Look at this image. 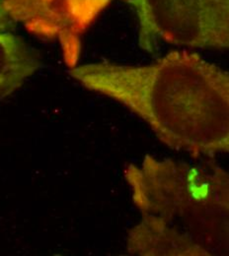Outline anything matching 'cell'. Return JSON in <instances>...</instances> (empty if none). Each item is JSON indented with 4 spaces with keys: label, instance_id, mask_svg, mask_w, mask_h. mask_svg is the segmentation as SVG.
<instances>
[{
    "label": "cell",
    "instance_id": "obj_1",
    "mask_svg": "<svg viewBox=\"0 0 229 256\" xmlns=\"http://www.w3.org/2000/svg\"><path fill=\"white\" fill-rule=\"evenodd\" d=\"M84 87L130 108L167 146L195 156L229 150V76L198 54L175 50L153 64L75 66Z\"/></svg>",
    "mask_w": 229,
    "mask_h": 256
},
{
    "label": "cell",
    "instance_id": "obj_2",
    "mask_svg": "<svg viewBox=\"0 0 229 256\" xmlns=\"http://www.w3.org/2000/svg\"><path fill=\"white\" fill-rule=\"evenodd\" d=\"M141 215L159 218L209 256H227L229 176L216 164L145 156L125 172Z\"/></svg>",
    "mask_w": 229,
    "mask_h": 256
},
{
    "label": "cell",
    "instance_id": "obj_3",
    "mask_svg": "<svg viewBox=\"0 0 229 256\" xmlns=\"http://www.w3.org/2000/svg\"><path fill=\"white\" fill-rule=\"evenodd\" d=\"M137 19L138 44L155 52L160 42L227 48L229 0H126Z\"/></svg>",
    "mask_w": 229,
    "mask_h": 256
},
{
    "label": "cell",
    "instance_id": "obj_4",
    "mask_svg": "<svg viewBox=\"0 0 229 256\" xmlns=\"http://www.w3.org/2000/svg\"><path fill=\"white\" fill-rule=\"evenodd\" d=\"M115 0H3L15 24L35 36L57 40L66 65L77 66L84 34Z\"/></svg>",
    "mask_w": 229,
    "mask_h": 256
},
{
    "label": "cell",
    "instance_id": "obj_5",
    "mask_svg": "<svg viewBox=\"0 0 229 256\" xmlns=\"http://www.w3.org/2000/svg\"><path fill=\"white\" fill-rule=\"evenodd\" d=\"M127 246L131 256H207L192 240L149 215H141V221L131 228Z\"/></svg>",
    "mask_w": 229,
    "mask_h": 256
},
{
    "label": "cell",
    "instance_id": "obj_6",
    "mask_svg": "<svg viewBox=\"0 0 229 256\" xmlns=\"http://www.w3.org/2000/svg\"><path fill=\"white\" fill-rule=\"evenodd\" d=\"M41 66L38 52L11 31L0 32V102L10 96Z\"/></svg>",
    "mask_w": 229,
    "mask_h": 256
},
{
    "label": "cell",
    "instance_id": "obj_7",
    "mask_svg": "<svg viewBox=\"0 0 229 256\" xmlns=\"http://www.w3.org/2000/svg\"><path fill=\"white\" fill-rule=\"evenodd\" d=\"M14 26L15 23L12 21L8 12L6 11L3 0H0V32L12 31Z\"/></svg>",
    "mask_w": 229,
    "mask_h": 256
}]
</instances>
